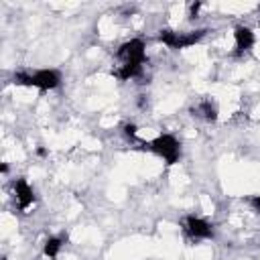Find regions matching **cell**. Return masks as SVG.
Segmentation results:
<instances>
[{
    "mask_svg": "<svg viewBox=\"0 0 260 260\" xmlns=\"http://www.w3.org/2000/svg\"><path fill=\"white\" fill-rule=\"evenodd\" d=\"M63 77L59 69H37L35 73L18 71L12 75V83L24 85V87H37L39 91H51L61 85Z\"/></svg>",
    "mask_w": 260,
    "mask_h": 260,
    "instance_id": "cell-1",
    "label": "cell"
},
{
    "mask_svg": "<svg viewBox=\"0 0 260 260\" xmlns=\"http://www.w3.org/2000/svg\"><path fill=\"white\" fill-rule=\"evenodd\" d=\"M37 154H39L41 158H45V156H49V150H47L45 146H39V148H37Z\"/></svg>",
    "mask_w": 260,
    "mask_h": 260,
    "instance_id": "cell-15",
    "label": "cell"
},
{
    "mask_svg": "<svg viewBox=\"0 0 260 260\" xmlns=\"http://www.w3.org/2000/svg\"><path fill=\"white\" fill-rule=\"evenodd\" d=\"M0 173H2V175H6V173H8V165H6V162H2V165H0Z\"/></svg>",
    "mask_w": 260,
    "mask_h": 260,
    "instance_id": "cell-16",
    "label": "cell"
},
{
    "mask_svg": "<svg viewBox=\"0 0 260 260\" xmlns=\"http://www.w3.org/2000/svg\"><path fill=\"white\" fill-rule=\"evenodd\" d=\"M179 37H181V32H177L173 28H160L158 30V41L173 51H177V47H179Z\"/></svg>",
    "mask_w": 260,
    "mask_h": 260,
    "instance_id": "cell-11",
    "label": "cell"
},
{
    "mask_svg": "<svg viewBox=\"0 0 260 260\" xmlns=\"http://www.w3.org/2000/svg\"><path fill=\"white\" fill-rule=\"evenodd\" d=\"M234 45H236V55H244L248 51H252V47L256 45V35L250 26L246 24H238L234 28Z\"/></svg>",
    "mask_w": 260,
    "mask_h": 260,
    "instance_id": "cell-6",
    "label": "cell"
},
{
    "mask_svg": "<svg viewBox=\"0 0 260 260\" xmlns=\"http://www.w3.org/2000/svg\"><path fill=\"white\" fill-rule=\"evenodd\" d=\"M118 59L122 63H138L144 65L146 61V43L142 39H130L126 43H122L116 51Z\"/></svg>",
    "mask_w": 260,
    "mask_h": 260,
    "instance_id": "cell-3",
    "label": "cell"
},
{
    "mask_svg": "<svg viewBox=\"0 0 260 260\" xmlns=\"http://www.w3.org/2000/svg\"><path fill=\"white\" fill-rule=\"evenodd\" d=\"M185 232L193 238V240H209L213 238V225L199 217V215H187L185 217Z\"/></svg>",
    "mask_w": 260,
    "mask_h": 260,
    "instance_id": "cell-4",
    "label": "cell"
},
{
    "mask_svg": "<svg viewBox=\"0 0 260 260\" xmlns=\"http://www.w3.org/2000/svg\"><path fill=\"white\" fill-rule=\"evenodd\" d=\"M142 71H144V67L138 65V63H122L120 69L116 71V77H118L120 81H130V79L140 77Z\"/></svg>",
    "mask_w": 260,
    "mask_h": 260,
    "instance_id": "cell-8",
    "label": "cell"
},
{
    "mask_svg": "<svg viewBox=\"0 0 260 260\" xmlns=\"http://www.w3.org/2000/svg\"><path fill=\"white\" fill-rule=\"evenodd\" d=\"M61 248H63V238H59V236H49V238L45 240V244H43V256H47L49 260H55V258L59 256Z\"/></svg>",
    "mask_w": 260,
    "mask_h": 260,
    "instance_id": "cell-10",
    "label": "cell"
},
{
    "mask_svg": "<svg viewBox=\"0 0 260 260\" xmlns=\"http://www.w3.org/2000/svg\"><path fill=\"white\" fill-rule=\"evenodd\" d=\"M248 203H250V207H252L256 213H260V195H252V197L248 199Z\"/></svg>",
    "mask_w": 260,
    "mask_h": 260,
    "instance_id": "cell-14",
    "label": "cell"
},
{
    "mask_svg": "<svg viewBox=\"0 0 260 260\" xmlns=\"http://www.w3.org/2000/svg\"><path fill=\"white\" fill-rule=\"evenodd\" d=\"M122 134H124L130 142H136V140H138V126L132 124V122H126V124L122 126Z\"/></svg>",
    "mask_w": 260,
    "mask_h": 260,
    "instance_id": "cell-12",
    "label": "cell"
},
{
    "mask_svg": "<svg viewBox=\"0 0 260 260\" xmlns=\"http://www.w3.org/2000/svg\"><path fill=\"white\" fill-rule=\"evenodd\" d=\"M201 8H203V4H201V2H193V4L189 6V18H197Z\"/></svg>",
    "mask_w": 260,
    "mask_h": 260,
    "instance_id": "cell-13",
    "label": "cell"
},
{
    "mask_svg": "<svg viewBox=\"0 0 260 260\" xmlns=\"http://www.w3.org/2000/svg\"><path fill=\"white\" fill-rule=\"evenodd\" d=\"M195 112H197V116H201L205 122H217V118H219L217 104L211 102V100H203V102H199V106L195 108Z\"/></svg>",
    "mask_w": 260,
    "mask_h": 260,
    "instance_id": "cell-7",
    "label": "cell"
},
{
    "mask_svg": "<svg viewBox=\"0 0 260 260\" xmlns=\"http://www.w3.org/2000/svg\"><path fill=\"white\" fill-rule=\"evenodd\" d=\"M205 28H197V30H189V32H181V37H179V47H177V51H181V49H187V47H193V45H197L203 37H205Z\"/></svg>",
    "mask_w": 260,
    "mask_h": 260,
    "instance_id": "cell-9",
    "label": "cell"
},
{
    "mask_svg": "<svg viewBox=\"0 0 260 260\" xmlns=\"http://www.w3.org/2000/svg\"><path fill=\"white\" fill-rule=\"evenodd\" d=\"M144 144H146V148L150 152H154L156 156H160L167 167H173L181 158V142L177 140L175 134L165 132V134H158L156 138H152L150 142H144Z\"/></svg>",
    "mask_w": 260,
    "mask_h": 260,
    "instance_id": "cell-2",
    "label": "cell"
},
{
    "mask_svg": "<svg viewBox=\"0 0 260 260\" xmlns=\"http://www.w3.org/2000/svg\"><path fill=\"white\" fill-rule=\"evenodd\" d=\"M12 189H14V199H16V205H18V209L20 211H26L32 203H35V199H37V195H35V189L28 185V181L24 179V177H18V179H14V183H12Z\"/></svg>",
    "mask_w": 260,
    "mask_h": 260,
    "instance_id": "cell-5",
    "label": "cell"
}]
</instances>
